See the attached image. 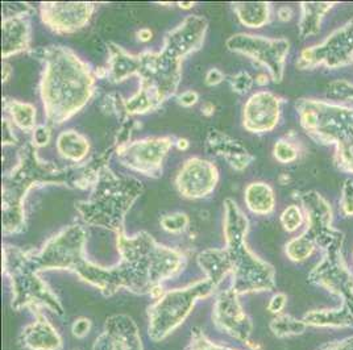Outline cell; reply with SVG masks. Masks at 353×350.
I'll return each mask as SVG.
<instances>
[{
	"label": "cell",
	"instance_id": "29",
	"mask_svg": "<svg viewBox=\"0 0 353 350\" xmlns=\"http://www.w3.org/2000/svg\"><path fill=\"white\" fill-rule=\"evenodd\" d=\"M198 101V94L195 91H186L183 92L179 98L178 102L185 107H192V104H195Z\"/></svg>",
	"mask_w": 353,
	"mask_h": 350
},
{
	"label": "cell",
	"instance_id": "16",
	"mask_svg": "<svg viewBox=\"0 0 353 350\" xmlns=\"http://www.w3.org/2000/svg\"><path fill=\"white\" fill-rule=\"evenodd\" d=\"M30 23L23 12L3 21V57H10L28 48Z\"/></svg>",
	"mask_w": 353,
	"mask_h": 350
},
{
	"label": "cell",
	"instance_id": "6",
	"mask_svg": "<svg viewBox=\"0 0 353 350\" xmlns=\"http://www.w3.org/2000/svg\"><path fill=\"white\" fill-rule=\"evenodd\" d=\"M215 290L210 279H203L189 287L163 294L157 303L149 308L148 333L153 341H161L176 329L199 299H205Z\"/></svg>",
	"mask_w": 353,
	"mask_h": 350
},
{
	"label": "cell",
	"instance_id": "3",
	"mask_svg": "<svg viewBox=\"0 0 353 350\" xmlns=\"http://www.w3.org/2000/svg\"><path fill=\"white\" fill-rule=\"evenodd\" d=\"M44 61L41 99L49 123L61 124L75 115L94 94L95 78L88 65L62 46L39 50Z\"/></svg>",
	"mask_w": 353,
	"mask_h": 350
},
{
	"label": "cell",
	"instance_id": "17",
	"mask_svg": "<svg viewBox=\"0 0 353 350\" xmlns=\"http://www.w3.org/2000/svg\"><path fill=\"white\" fill-rule=\"evenodd\" d=\"M245 203L254 214H269L274 208L273 191L263 182H253L245 190Z\"/></svg>",
	"mask_w": 353,
	"mask_h": 350
},
{
	"label": "cell",
	"instance_id": "26",
	"mask_svg": "<svg viewBox=\"0 0 353 350\" xmlns=\"http://www.w3.org/2000/svg\"><path fill=\"white\" fill-rule=\"evenodd\" d=\"M343 208L348 215H353V182L347 181L343 194Z\"/></svg>",
	"mask_w": 353,
	"mask_h": 350
},
{
	"label": "cell",
	"instance_id": "5",
	"mask_svg": "<svg viewBox=\"0 0 353 350\" xmlns=\"http://www.w3.org/2000/svg\"><path fill=\"white\" fill-rule=\"evenodd\" d=\"M143 189L144 186L139 181L119 178L103 169L98 175L97 189L91 199L75 205V208L88 224L121 234L124 232V218Z\"/></svg>",
	"mask_w": 353,
	"mask_h": 350
},
{
	"label": "cell",
	"instance_id": "25",
	"mask_svg": "<svg viewBox=\"0 0 353 350\" xmlns=\"http://www.w3.org/2000/svg\"><path fill=\"white\" fill-rule=\"evenodd\" d=\"M253 85V79L250 74L243 72V73L237 74L232 79H231V86L234 88V91L239 94H244L247 92Z\"/></svg>",
	"mask_w": 353,
	"mask_h": 350
},
{
	"label": "cell",
	"instance_id": "11",
	"mask_svg": "<svg viewBox=\"0 0 353 350\" xmlns=\"http://www.w3.org/2000/svg\"><path fill=\"white\" fill-rule=\"evenodd\" d=\"M237 292L230 287L218 296L214 309V321L218 328L240 341L248 340L252 324L239 305Z\"/></svg>",
	"mask_w": 353,
	"mask_h": 350
},
{
	"label": "cell",
	"instance_id": "18",
	"mask_svg": "<svg viewBox=\"0 0 353 350\" xmlns=\"http://www.w3.org/2000/svg\"><path fill=\"white\" fill-rule=\"evenodd\" d=\"M59 152L68 160L81 161L88 152V140L75 131H65L59 134L57 141Z\"/></svg>",
	"mask_w": 353,
	"mask_h": 350
},
{
	"label": "cell",
	"instance_id": "34",
	"mask_svg": "<svg viewBox=\"0 0 353 350\" xmlns=\"http://www.w3.org/2000/svg\"><path fill=\"white\" fill-rule=\"evenodd\" d=\"M176 146H178L179 149L185 150V149H188V147H189V141H188V140H185V138H181V140L178 141Z\"/></svg>",
	"mask_w": 353,
	"mask_h": 350
},
{
	"label": "cell",
	"instance_id": "14",
	"mask_svg": "<svg viewBox=\"0 0 353 350\" xmlns=\"http://www.w3.org/2000/svg\"><path fill=\"white\" fill-rule=\"evenodd\" d=\"M36 321L20 335V345L30 350H61L62 340L56 329L46 320L41 311H33Z\"/></svg>",
	"mask_w": 353,
	"mask_h": 350
},
{
	"label": "cell",
	"instance_id": "31",
	"mask_svg": "<svg viewBox=\"0 0 353 350\" xmlns=\"http://www.w3.org/2000/svg\"><path fill=\"white\" fill-rule=\"evenodd\" d=\"M285 303H286V300H285V296L283 295H277V296H274L273 299H272V302H270V305H269V309L272 311V312H280L281 309L283 308L285 306Z\"/></svg>",
	"mask_w": 353,
	"mask_h": 350
},
{
	"label": "cell",
	"instance_id": "4",
	"mask_svg": "<svg viewBox=\"0 0 353 350\" xmlns=\"http://www.w3.org/2000/svg\"><path fill=\"white\" fill-rule=\"evenodd\" d=\"M69 170L36 160L34 149L26 146L19 167L3 186V232L11 234L23 229L26 223L23 200L30 187L37 183H69L72 174Z\"/></svg>",
	"mask_w": 353,
	"mask_h": 350
},
{
	"label": "cell",
	"instance_id": "9",
	"mask_svg": "<svg viewBox=\"0 0 353 350\" xmlns=\"http://www.w3.org/2000/svg\"><path fill=\"white\" fill-rule=\"evenodd\" d=\"M218 182V170L214 163L201 158L186 161L176 176V187L181 195L198 199L211 194Z\"/></svg>",
	"mask_w": 353,
	"mask_h": 350
},
{
	"label": "cell",
	"instance_id": "12",
	"mask_svg": "<svg viewBox=\"0 0 353 350\" xmlns=\"http://www.w3.org/2000/svg\"><path fill=\"white\" fill-rule=\"evenodd\" d=\"M94 350H143L136 324L124 315L110 318L105 321L103 333L94 344Z\"/></svg>",
	"mask_w": 353,
	"mask_h": 350
},
{
	"label": "cell",
	"instance_id": "33",
	"mask_svg": "<svg viewBox=\"0 0 353 350\" xmlns=\"http://www.w3.org/2000/svg\"><path fill=\"white\" fill-rule=\"evenodd\" d=\"M139 39H140L141 41L150 40V39H152V32L149 30H140V32H139Z\"/></svg>",
	"mask_w": 353,
	"mask_h": 350
},
{
	"label": "cell",
	"instance_id": "8",
	"mask_svg": "<svg viewBox=\"0 0 353 350\" xmlns=\"http://www.w3.org/2000/svg\"><path fill=\"white\" fill-rule=\"evenodd\" d=\"M172 146L170 138H145L120 146L118 154L127 167L157 176L161 173L162 161Z\"/></svg>",
	"mask_w": 353,
	"mask_h": 350
},
{
	"label": "cell",
	"instance_id": "1",
	"mask_svg": "<svg viewBox=\"0 0 353 350\" xmlns=\"http://www.w3.org/2000/svg\"><path fill=\"white\" fill-rule=\"evenodd\" d=\"M224 236L227 247L210 249L198 256V263L207 279L216 287L230 271L234 276L232 289L237 294L272 290L273 269L260 261L245 247L248 220L232 199L224 203Z\"/></svg>",
	"mask_w": 353,
	"mask_h": 350
},
{
	"label": "cell",
	"instance_id": "32",
	"mask_svg": "<svg viewBox=\"0 0 353 350\" xmlns=\"http://www.w3.org/2000/svg\"><path fill=\"white\" fill-rule=\"evenodd\" d=\"M279 16H280V19L282 21H286V20H289V19L292 17V10L288 8V7H283V8H281Z\"/></svg>",
	"mask_w": 353,
	"mask_h": 350
},
{
	"label": "cell",
	"instance_id": "21",
	"mask_svg": "<svg viewBox=\"0 0 353 350\" xmlns=\"http://www.w3.org/2000/svg\"><path fill=\"white\" fill-rule=\"evenodd\" d=\"M186 350H234L225 347H219L214 344L211 340H208L198 328L194 331L192 335V341Z\"/></svg>",
	"mask_w": 353,
	"mask_h": 350
},
{
	"label": "cell",
	"instance_id": "22",
	"mask_svg": "<svg viewBox=\"0 0 353 350\" xmlns=\"http://www.w3.org/2000/svg\"><path fill=\"white\" fill-rule=\"evenodd\" d=\"M189 219L183 214H173V215H165L161 219L162 227L172 234H179L188 227Z\"/></svg>",
	"mask_w": 353,
	"mask_h": 350
},
{
	"label": "cell",
	"instance_id": "7",
	"mask_svg": "<svg viewBox=\"0 0 353 350\" xmlns=\"http://www.w3.org/2000/svg\"><path fill=\"white\" fill-rule=\"evenodd\" d=\"M227 48L265 65L276 82L282 79L285 57L289 50V43L286 40H270L240 33L227 40Z\"/></svg>",
	"mask_w": 353,
	"mask_h": 350
},
{
	"label": "cell",
	"instance_id": "15",
	"mask_svg": "<svg viewBox=\"0 0 353 350\" xmlns=\"http://www.w3.org/2000/svg\"><path fill=\"white\" fill-rule=\"evenodd\" d=\"M207 147L211 149V152L215 154L224 157L236 170L245 169L252 161V156L245 146L221 132H210L207 137Z\"/></svg>",
	"mask_w": 353,
	"mask_h": 350
},
{
	"label": "cell",
	"instance_id": "13",
	"mask_svg": "<svg viewBox=\"0 0 353 350\" xmlns=\"http://www.w3.org/2000/svg\"><path fill=\"white\" fill-rule=\"evenodd\" d=\"M243 117L248 131H272L280 119V101L270 92H257L245 103Z\"/></svg>",
	"mask_w": 353,
	"mask_h": 350
},
{
	"label": "cell",
	"instance_id": "2",
	"mask_svg": "<svg viewBox=\"0 0 353 350\" xmlns=\"http://www.w3.org/2000/svg\"><path fill=\"white\" fill-rule=\"evenodd\" d=\"M110 49V78L112 81L120 82L131 75H140L141 78L139 92L124 102L123 110L127 114H145L157 108L176 92L183 56L170 45L163 43L161 52H145L137 56L128 54L117 45L111 44Z\"/></svg>",
	"mask_w": 353,
	"mask_h": 350
},
{
	"label": "cell",
	"instance_id": "27",
	"mask_svg": "<svg viewBox=\"0 0 353 350\" xmlns=\"http://www.w3.org/2000/svg\"><path fill=\"white\" fill-rule=\"evenodd\" d=\"M50 138V130L46 127H40L34 131L33 134V144L37 146H44L49 143Z\"/></svg>",
	"mask_w": 353,
	"mask_h": 350
},
{
	"label": "cell",
	"instance_id": "30",
	"mask_svg": "<svg viewBox=\"0 0 353 350\" xmlns=\"http://www.w3.org/2000/svg\"><path fill=\"white\" fill-rule=\"evenodd\" d=\"M223 74L218 70V69H212L210 70L206 76V83L208 86H215V85H219L221 81H223Z\"/></svg>",
	"mask_w": 353,
	"mask_h": 350
},
{
	"label": "cell",
	"instance_id": "24",
	"mask_svg": "<svg viewBox=\"0 0 353 350\" xmlns=\"http://www.w3.org/2000/svg\"><path fill=\"white\" fill-rule=\"evenodd\" d=\"M274 156L281 162H292V161H294L298 157V153H296L294 146L292 145V144H289L285 140H280L274 145Z\"/></svg>",
	"mask_w": 353,
	"mask_h": 350
},
{
	"label": "cell",
	"instance_id": "35",
	"mask_svg": "<svg viewBox=\"0 0 353 350\" xmlns=\"http://www.w3.org/2000/svg\"><path fill=\"white\" fill-rule=\"evenodd\" d=\"M192 6H194L192 3H190V4H179L181 8H192Z\"/></svg>",
	"mask_w": 353,
	"mask_h": 350
},
{
	"label": "cell",
	"instance_id": "23",
	"mask_svg": "<svg viewBox=\"0 0 353 350\" xmlns=\"http://www.w3.org/2000/svg\"><path fill=\"white\" fill-rule=\"evenodd\" d=\"M281 221L283 224V228L289 232H293L296 228H299L302 224V214L299 208L296 205L288 207L282 214Z\"/></svg>",
	"mask_w": 353,
	"mask_h": 350
},
{
	"label": "cell",
	"instance_id": "19",
	"mask_svg": "<svg viewBox=\"0 0 353 350\" xmlns=\"http://www.w3.org/2000/svg\"><path fill=\"white\" fill-rule=\"evenodd\" d=\"M269 4L265 3H240L234 4V10L239 16L240 21L252 28L263 27L269 20Z\"/></svg>",
	"mask_w": 353,
	"mask_h": 350
},
{
	"label": "cell",
	"instance_id": "28",
	"mask_svg": "<svg viewBox=\"0 0 353 350\" xmlns=\"http://www.w3.org/2000/svg\"><path fill=\"white\" fill-rule=\"evenodd\" d=\"M90 327H91V322L88 319H79V320L75 321L73 325V335L75 337H85L90 332Z\"/></svg>",
	"mask_w": 353,
	"mask_h": 350
},
{
	"label": "cell",
	"instance_id": "10",
	"mask_svg": "<svg viewBox=\"0 0 353 350\" xmlns=\"http://www.w3.org/2000/svg\"><path fill=\"white\" fill-rule=\"evenodd\" d=\"M91 3H43L45 24L57 33H72L85 27L92 15Z\"/></svg>",
	"mask_w": 353,
	"mask_h": 350
},
{
	"label": "cell",
	"instance_id": "20",
	"mask_svg": "<svg viewBox=\"0 0 353 350\" xmlns=\"http://www.w3.org/2000/svg\"><path fill=\"white\" fill-rule=\"evenodd\" d=\"M6 110L10 112L16 125L21 130L30 131L34 128L36 123V110L27 103L17 102L12 99H6Z\"/></svg>",
	"mask_w": 353,
	"mask_h": 350
}]
</instances>
